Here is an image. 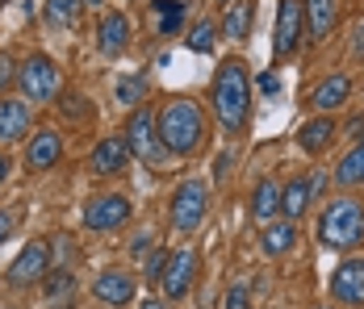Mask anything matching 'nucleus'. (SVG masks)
Masks as SVG:
<instances>
[{
	"mask_svg": "<svg viewBox=\"0 0 364 309\" xmlns=\"http://www.w3.org/2000/svg\"><path fill=\"white\" fill-rule=\"evenodd\" d=\"M210 101H214V113H218L226 134H239L247 126V113H252V80H247V63L243 59H226L214 71Z\"/></svg>",
	"mask_w": 364,
	"mask_h": 309,
	"instance_id": "obj_1",
	"label": "nucleus"
},
{
	"mask_svg": "<svg viewBox=\"0 0 364 309\" xmlns=\"http://www.w3.org/2000/svg\"><path fill=\"white\" fill-rule=\"evenodd\" d=\"M159 138L168 146V155H193L205 146V113L201 104L188 101V97H176V101L164 104L159 113Z\"/></svg>",
	"mask_w": 364,
	"mask_h": 309,
	"instance_id": "obj_2",
	"label": "nucleus"
},
{
	"mask_svg": "<svg viewBox=\"0 0 364 309\" xmlns=\"http://www.w3.org/2000/svg\"><path fill=\"white\" fill-rule=\"evenodd\" d=\"M318 242L331 251H352L356 242H364V205L356 197H335L318 213Z\"/></svg>",
	"mask_w": 364,
	"mask_h": 309,
	"instance_id": "obj_3",
	"label": "nucleus"
},
{
	"mask_svg": "<svg viewBox=\"0 0 364 309\" xmlns=\"http://www.w3.org/2000/svg\"><path fill=\"white\" fill-rule=\"evenodd\" d=\"M126 142H130V155L134 159H143V163H159L164 159V138H159V113H151V109H134L130 113V121H126Z\"/></svg>",
	"mask_w": 364,
	"mask_h": 309,
	"instance_id": "obj_4",
	"label": "nucleus"
},
{
	"mask_svg": "<svg viewBox=\"0 0 364 309\" xmlns=\"http://www.w3.org/2000/svg\"><path fill=\"white\" fill-rule=\"evenodd\" d=\"M205 209H210V188L201 180H184L172 197V226L181 234H193L205 222Z\"/></svg>",
	"mask_w": 364,
	"mask_h": 309,
	"instance_id": "obj_5",
	"label": "nucleus"
},
{
	"mask_svg": "<svg viewBox=\"0 0 364 309\" xmlns=\"http://www.w3.org/2000/svg\"><path fill=\"white\" fill-rule=\"evenodd\" d=\"M17 88L30 97V101H50L59 92V67L46 59V55H30L21 67H17Z\"/></svg>",
	"mask_w": 364,
	"mask_h": 309,
	"instance_id": "obj_6",
	"label": "nucleus"
},
{
	"mask_svg": "<svg viewBox=\"0 0 364 309\" xmlns=\"http://www.w3.org/2000/svg\"><path fill=\"white\" fill-rule=\"evenodd\" d=\"M50 272V242L46 239H34L21 246V255L13 259V268H9V284L13 288H30V284H42Z\"/></svg>",
	"mask_w": 364,
	"mask_h": 309,
	"instance_id": "obj_7",
	"label": "nucleus"
},
{
	"mask_svg": "<svg viewBox=\"0 0 364 309\" xmlns=\"http://www.w3.org/2000/svg\"><path fill=\"white\" fill-rule=\"evenodd\" d=\"M130 201L126 197H117V193H109V197H92L88 205H84V213H80V222H84V230H97V234H105V230H117V226H126L130 222Z\"/></svg>",
	"mask_w": 364,
	"mask_h": 309,
	"instance_id": "obj_8",
	"label": "nucleus"
},
{
	"mask_svg": "<svg viewBox=\"0 0 364 309\" xmlns=\"http://www.w3.org/2000/svg\"><path fill=\"white\" fill-rule=\"evenodd\" d=\"M301 26H306L301 0H281V4H277V55H281V59L297 55V46H301Z\"/></svg>",
	"mask_w": 364,
	"mask_h": 309,
	"instance_id": "obj_9",
	"label": "nucleus"
},
{
	"mask_svg": "<svg viewBox=\"0 0 364 309\" xmlns=\"http://www.w3.org/2000/svg\"><path fill=\"white\" fill-rule=\"evenodd\" d=\"M193 272H197V251L193 246H181V251H172L168 255V268H164V297L168 301H176L188 293V284H193Z\"/></svg>",
	"mask_w": 364,
	"mask_h": 309,
	"instance_id": "obj_10",
	"label": "nucleus"
},
{
	"mask_svg": "<svg viewBox=\"0 0 364 309\" xmlns=\"http://www.w3.org/2000/svg\"><path fill=\"white\" fill-rule=\"evenodd\" d=\"M331 297L339 305H360L364 309V259H343L331 276Z\"/></svg>",
	"mask_w": 364,
	"mask_h": 309,
	"instance_id": "obj_11",
	"label": "nucleus"
},
{
	"mask_svg": "<svg viewBox=\"0 0 364 309\" xmlns=\"http://www.w3.org/2000/svg\"><path fill=\"white\" fill-rule=\"evenodd\" d=\"M126 159H130V142H126V134L101 138V142L92 146V155H88V163H92L97 175H117L122 168H126Z\"/></svg>",
	"mask_w": 364,
	"mask_h": 309,
	"instance_id": "obj_12",
	"label": "nucleus"
},
{
	"mask_svg": "<svg viewBox=\"0 0 364 309\" xmlns=\"http://www.w3.org/2000/svg\"><path fill=\"white\" fill-rule=\"evenodd\" d=\"M92 288H97V297H101L105 305H113V309H122V305L134 301V276L122 272V268H105V272L97 276Z\"/></svg>",
	"mask_w": 364,
	"mask_h": 309,
	"instance_id": "obj_13",
	"label": "nucleus"
},
{
	"mask_svg": "<svg viewBox=\"0 0 364 309\" xmlns=\"http://www.w3.org/2000/svg\"><path fill=\"white\" fill-rule=\"evenodd\" d=\"M126 46H130V17L109 9L101 17V26H97V50L101 55H122Z\"/></svg>",
	"mask_w": 364,
	"mask_h": 309,
	"instance_id": "obj_14",
	"label": "nucleus"
},
{
	"mask_svg": "<svg viewBox=\"0 0 364 309\" xmlns=\"http://www.w3.org/2000/svg\"><path fill=\"white\" fill-rule=\"evenodd\" d=\"M30 130V104L17 101V97H4L0 101V142H17Z\"/></svg>",
	"mask_w": 364,
	"mask_h": 309,
	"instance_id": "obj_15",
	"label": "nucleus"
},
{
	"mask_svg": "<svg viewBox=\"0 0 364 309\" xmlns=\"http://www.w3.org/2000/svg\"><path fill=\"white\" fill-rule=\"evenodd\" d=\"M59 155H63V138L55 134V130H42V134L30 138L26 163H30L34 172H46V168H55V163H59Z\"/></svg>",
	"mask_w": 364,
	"mask_h": 309,
	"instance_id": "obj_16",
	"label": "nucleus"
},
{
	"mask_svg": "<svg viewBox=\"0 0 364 309\" xmlns=\"http://www.w3.org/2000/svg\"><path fill=\"white\" fill-rule=\"evenodd\" d=\"M348 97H352V80L339 71V75H327V80L310 92V104H314L318 113H335V109L348 101Z\"/></svg>",
	"mask_w": 364,
	"mask_h": 309,
	"instance_id": "obj_17",
	"label": "nucleus"
},
{
	"mask_svg": "<svg viewBox=\"0 0 364 309\" xmlns=\"http://www.w3.org/2000/svg\"><path fill=\"white\" fill-rule=\"evenodd\" d=\"M331 138H335V121H331V113H318V117H310V121L297 130V146H301L306 155H323L331 146Z\"/></svg>",
	"mask_w": 364,
	"mask_h": 309,
	"instance_id": "obj_18",
	"label": "nucleus"
},
{
	"mask_svg": "<svg viewBox=\"0 0 364 309\" xmlns=\"http://www.w3.org/2000/svg\"><path fill=\"white\" fill-rule=\"evenodd\" d=\"M297 239V222L285 217V222H264V234H259V246H264V255H285Z\"/></svg>",
	"mask_w": 364,
	"mask_h": 309,
	"instance_id": "obj_19",
	"label": "nucleus"
},
{
	"mask_svg": "<svg viewBox=\"0 0 364 309\" xmlns=\"http://www.w3.org/2000/svg\"><path fill=\"white\" fill-rule=\"evenodd\" d=\"M252 17H255L252 0H230V9H226V17H222V34L235 38V42H243V38L252 34Z\"/></svg>",
	"mask_w": 364,
	"mask_h": 309,
	"instance_id": "obj_20",
	"label": "nucleus"
},
{
	"mask_svg": "<svg viewBox=\"0 0 364 309\" xmlns=\"http://www.w3.org/2000/svg\"><path fill=\"white\" fill-rule=\"evenodd\" d=\"M301 9H306L310 38H314V42H323V38L331 34V26H335V0H301Z\"/></svg>",
	"mask_w": 364,
	"mask_h": 309,
	"instance_id": "obj_21",
	"label": "nucleus"
},
{
	"mask_svg": "<svg viewBox=\"0 0 364 309\" xmlns=\"http://www.w3.org/2000/svg\"><path fill=\"white\" fill-rule=\"evenodd\" d=\"M252 213L259 222H272L277 213H281V184L277 180H259L252 193Z\"/></svg>",
	"mask_w": 364,
	"mask_h": 309,
	"instance_id": "obj_22",
	"label": "nucleus"
},
{
	"mask_svg": "<svg viewBox=\"0 0 364 309\" xmlns=\"http://www.w3.org/2000/svg\"><path fill=\"white\" fill-rule=\"evenodd\" d=\"M310 197H314V193H310V180H289V184L281 188V213L297 222V217L310 209Z\"/></svg>",
	"mask_w": 364,
	"mask_h": 309,
	"instance_id": "obj_23",
	"label": "nucleus"
},
{
	"mask_svg": "<svg viewBox=\"0 0 364 309\" xmlns=\"http://www.w3.org/2000/svg\"><path fill=\"white\" fill-rule=\"evenodd\" d=\"M42 288H46V301H50V305H68L72 293H75V276L63 272V268H50L46 280H42Z\"/></svg>",
	"mask_w": 364,
	"mask_h": 309,
	"instance_id": "obj_24",
	"label": "nucleus"
},
{
	"mask_svg": "<svg viewBox=\"0 0 364 309\" xmlns=\"http://www.w3.org/2000/svg\"><path fill=\"white\" fill-rule=\"evenodd\" d=\"M335 180L343 184V188H356V184H364V138L343 155V163L335 168Z\"/></svg>",
	"mask_w": 364,
	"mask_h": 309,
	"instance_id": "obj_25",
	"label": "nucleus"
},
{
	"mask_svg": "<svg viewBox=\"0 0 364 309\" xmlns=\"http://www.w3.org/2000/svg\"><path fill=\"white\" fill-rule=\"evenodd\" d=\"M80 9H84V0H46V26L50 30H72L80 21Z\"/></svg>",
	"mask_w": 364,
	"mask_h": 309,
	"instance_id": "obj_26",
	"label": "nucleus"
},
{
	"mask_svg": "<svg viewBox=\"0 0 364 309\" xmlns=\"http://www.w3.org/2000/svg\"><path fill=\"white\" fill-rule=\"evenodd\" d=\"M155 26L159 34H176L184 26V0H155Z\"/></svg>",
	"mask_w": 364,
	"mask_h": 309,
	"instance_id": "obj_27",
	"label": "nucleus"
},
{
	"mask_svg": "<svg viewBox=\"0 0 364 309\" xmlns=\"http://www.w3.org/2000/svg\"><path fill=\"white\" fill-rule=\"evenodd\" d=\"M184 42H188V50H193V55H214V42H218V34H214V26H210V21H197V26L188 30V38H184Z\"/></svg>",
	"mask_w": 364,
	"mask_h": 309,
	"instance_id": "obj_28",
	"label": "nucleus"
},
{
	"mask_svg": "<svg viewBox=\"0 0 364 309\" xmlns=\"http://www.w3.org/2000/svg\"><path fill=\"white\" fill-rule=\"evenodd\" d=\"M146 97V75H126L117 80V101L122 104H143Z\"/></svg>",
	"mask_w": 364,
	"mask_h": 309,
	"instance_id": "obj_29",
	"label": "nucleus"
},
{
	"mask_svg": "<svg viewBox=\"0 0 364 309\" xmlns=\"http://www.w3.org/2000/svg\"><path fill=\"white\" fill-rule=\"evenodd\" d=\"M164 268H168V251H164V246H155V251L146 255V268H143V276L151 280V284H159V280H164Z\"/></svg>",
	"mask_w": 364,
	"mask_h": 309,
	"instance_id": "obj_30",
	"label": "nucleus"
},
{
	"mask_svg": "<svg viewBox=\"0 0 364 309\" xmlns=\"http://www.w3.org/2000/svg\"><path fill=\"white\" fill-rule=\"evenodd\" d=\"M247 305H252V301H247V288H243V284H235V288L222 297V309H247Z\"/></svg>",
	"mask_w": 364,
	"mask_h": 309,
	"instance_id": "obj_31",
	"label": "nucleus"
},
{
	"mask_svg": "<svg viewBox=\"0 0 364 309\" xmlns=\"http://www.w3.org/2000/svg\"><path fill=\"white\" fill-rule=\"evenodd\" d=\"M255 88H259L264 97H277V92H281V75H277V71H264V75L255 80Z\"/></svg>",
	"mask_w": 364,
	"mask_h": 309,
	"instance_id": "obj_32",
	"label": "nucleus"
},
{
	"mask_svg": "<svg viewBox=\"0 0 364 309\" xmlns=\"http://www.w3.org/2000/svg\"><path fill=\"white\" fill-rule=\"evenodd\" d=\"M13 80H17V67H13V59H9V55H0V92H4Z\"/></svg>",
	"mask_w": 364,
	"mask_h": 309,
	"instance_id": "obj_33",
	"label": "nucleus"
},
{
	"mask_svg": "<svg viewBox=\"0 0 364 309\" xmlns=\"http://www.w3.org/2000/svg\"><path fill=\"white\" fill-rule=\"evenodd\" d=\"M230 163H235L230 155H218V163H214V180H226V172H230Z\"/></svg>",
	"mask_w": 364,
	"mask_h": 309,
	"instance_id": "obj_34",
	"label": "nucleus"
},
{
	"mask_svg": "<svg viewBox=\"0 0 364 309\" xmlns=\"http://www.w3.org/2000/svg\"><path fill=\"white\" fill-rule=\"evenodd\" d=\"M352 34H356V38H352V55H360V50H364V21L352 30Z\"/></svg>",
	"mask_w": 364,
	"mask_h": 309,
	"instance_id": "obj_35",
	"label": "nucleus"
},
{
	"mask_svg": "<svg viewBox=\"0 0 364 309\" xmlns=\"http://www.w3.org/2000/svg\"><path fill=\"white\" fill-rule=\"evenodd\" d=\"M9 230H13V222H9V213H0V246H4V239H9Z\"/></svg>",
	"mask_w": 364,
	"mask_h": 309,
	"instance_id": "obj_36",
	"label": "nucleus"
},
{
	"mask_svg": "<svg viewBox=\"0 0 364 309\" xmlns=\"http://www.w3.org/2000/svg\"><path fill=\"white\" fill-rule=\"evenodd\" d=\"M139 309H168V301H164V297H146Z\"/></svg>",
	"mask_w": 364,
	"mask_h": 309,
	"instance_id": "obj_37",
	"label": "nucleus"
},
{
	"mask_svg": "<svg viewBox=\"0 0 364 309\" xmlns=\"http://www.w3.org/2000/svg\"><path fill=\"white\" fill-rule=\"evenodd\" d=\"M146 246H151V234H139V239H134V255H143Z\"/></svg>",
	"mask_w": 364,
	"mask_h": 309,
	"instance_id": "obj_38",
	"label": "nucleus"
},
{
	"mask_svg": "<svg viewBox=\"0 0 364 309\" xmlns=\"http://www.w3.org/2000/svg\"><path fill=\"white\" fill-rule=\"evenodd\" d=\"M4 180H9V159L0 155V184H4Z\"/></svg>",
	"mask_w": 364,
	"mask_h": 309,
	"instance_id": "obj_39",
	"label": "nucleus"
},
{
	"mask_svg": "<svg viewBox=\"0 0 364 309\" xmlns=\"http://www.w3.org/2000/svg\"><path fill=\"white\" fill-rule=\"evenodd\" d=\"M84 4H101V0H84Z\"/></svg>",
	"mask_w": 364,
	"mask_h": 309,
	"instance_id": "obj_40",
	"label": "nucleus"
},
{
	"mask_svg": "<svg viewBox=\"0 0 364 309\" xmlns=\"http://www.w3.org/2000/svg\"><path fill=\"white\" fill-rule=\"evenodd\" d=\"M318 309H331V305H318Z\"/></svg>",
	"mask_w": 364,
	"mask_h": 309,
	"instance_id": "obj_41",
	"label": "nucleus"
},
{
	"mask_svg": "<svg viewBox=\"0 0 364 309\" xmlns=\"http://www.w3.org/2000/svg\"><path fill=\"white\" fill-rule=\"evenodd\" d=\"M0 4H4V0H0Z\"/></svg>",
	"mask_w": 364,
	"mask_h": 309,
	"instance_id": "obj_42",
	"label": "nucleus"
},
{
	"mask_svg": "<svg viewBox=\"0 0 364 309\" xmlns=\"http://www.w3.org/2000/svg\"><path fill=\"white\" fill-rule=\"evenodd\" d=\"M226 4H230V0H226Z\"/></svg>",
	"mask_w": 364,
	"mask_h": 309,
	"instance_id": "obj_43",
	"label": "nucleus"
}]
</instances>
